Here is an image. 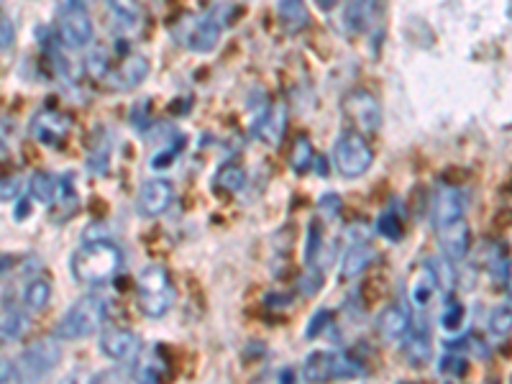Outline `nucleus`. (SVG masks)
<instances>
[{"label": "nucleus", "instance_id": "12", "mask_svg": "<svg viewBox=\"0 0 512 384\" xmlns=\"http://www.w3.org/2000/svg\"><path fill=\"white\" fill-rule=\"evenodd\" d=\"M466 208H469V192L461 190V187L443 185L438 187L436 198H433V226H446L451 221H459L466 216Z\"/></svg>", "mask_w": 512, "mask_h": 384}, {"label": "nucleus", "instance_id": "9", "mask_svg": "<svg viewBox=\"0 0 512 384\" xmlns=\"http://www.w3.org/2000/svg\"><path fill=\"white\" fill-rule=\"evenodd\" d=\"M341 108L364 134H374L382 126V108H379L377 98L369 90H351L344 103H341Z\"/></svg>", "mask_w": 512, "mask_h": 384}, {"label": "nucleus", "instance_id": "2", "mask_svg": "<svg viewBox=\"0 0 512 384\" xmlns=\"http://www.w3.org/2000/svg\"><path fill=\"white\" fill-rule=\"evenodd\" d=\"M105 320V300L98 295L80 297L67 313L57 320L54 326V338L57 341H80L100 331Z\"/></svg>", "mask_w": 512, "mask_h": 384}, {"label": "nucleus", "instance_id": "22", "mask_svg": "<svg viewBox=\"0 0 512 384\" xmlns=\"http://www.w3.org/2000/svg\"><path fill=\"white\" fill-rule=\"evenodd\" d=\"M49 297H52V285H49L44 277H31L24 285V292H21L24 308L29 310V313H39V310L47 308Z\"/></svg>", "mask_w": 512, "mask_h": 384}, {"label": "nucleus", "instance_id": "13", "mask_svg": "<svg viewBox=\"0 0 512 384\" xmlns=\"http://www.w3.org/2000/svg\"><path fill=\"white\" fill-rule=\"evenodd\" d=\"M402 351H405V359L410 361V367L415 369L425 367V364L433 359V338L428 318L413 320L408 336L402 338Z\"/></svg>", "mask_w": 512, "mask_h": 384}, {"label": "nucleus", "instance_id": "4", "mask_svg": "<svg viewBox=\"0 0 512 384\" xmlns=\"http://www.w3.org/2000/svg\"><path fill=\"white\" fill-rule=\"evenodd\" d=\"M331 162L338 175L346 180H356L369 172V167L374 164V152L361 134H344L333 144Z\"/></svg>", "mask_w": 512, "mask_h": 384}, {"label": "nucleus", "instance_id": "36", "mask_svg": "<svg viewBox=\"0 0 512 384\" xmlns=\"http://www.w3.org/2000/svg\"><path fill=\"white\" fill-rule=\"evenodd\" d=\"M320 287H323V274H320L318 269L308 272L303 280H300V292H303V295H315Z\"/></svg>", "mask_w": 512, "mask_h": 384}, {"label": "nucleus", "instance_id": "44", "mask_svg": "<svg viewBox=\"0 0 512 384\" xmlns=\"http://www.w3.org/2000/svg\"><path fill=\"white\" fill-rule=\"evenodd\" d=\"M70 3H75V6H88V3H93V0H70Z\"/></svg>", "mask_w": 512, "mask_h": 384}, {"label": "nucleus", "instance_id": "34", "mask_svg": "<svg viewBox=\"0 0 512 384\" xmlns=\"http://www.w3.org/2000/svg\"><path fill=\"white\" fill-rule=\"evenodd\" d=\"M57 203L64 205V208L70 210L75 208L77 203V192H75V180H72V175H64L62 180H59V195H57ZM54 203V205H57Z\"/></svg>", "mask_w": 512, "mask_h": 384}, {"label": "nucleus", "instance_id": "35", "mask_svg": "<svg viewBox=\"0 0 512 384\" xmlns=\"http://www.w3.org/2000/svg\"><path fill=\"white\" fill-rule=\"evenodd\" d=\"M331 310H318V313L313 315V318H310V323H308V328H305V336L308 338H315L318 336V333H323V328L328 326V323H331Z\"/></svg>", "mask_w": 512, "mask_h": 384}, {"label": "nucleus", "instance_id": "11", "mask_svg": "<svg viewBox=\"0 0 512 384\" xmlns=\"http://www.w3.org/2000/svg\"><path fill=\"white\" fill-rule=\"evenodd\" d=\"M100 351L118 364H134L141 354V341L126 328H105L100 333Z\"/></svg>", "mask_w": 512, "mask_h": 384}, {"label": "nucleus", "instance_id": "37", "mask_svg": "<svg viewBox=\"0 0 512 384\" xmlns=\"http://www.w3.org/2000/svg\"><path fill=\"white\" fill-rule=\"evenodd\" d=\"M315 251H320V226L318 223H310L308 228V249H305V262H313Z\"/></svg>", "mask_w": 512, "mask_h": 384}, {"label": "nucleus", "instance_id": "24", "mask_svg": "<svg viewBox=\"0 0 512 384\" xmlns=\"http://www.w3.org/2000/svg\"><path fill=\"white\" fill-rule=\"evenodd\" d=\"M29 195L41 205H54L59 195V180L47 175V172H36L29 180Z\"/></svg>", "mask_w": 512, "mask_h": 384}, {"label": "nucleus", "instance_id": "26", "mask_svg": "<svg viewBox=\"0 0 512 384\" xmlns=\"http://www.w3.org/2000/svg\"><path fill=\"white\" fill-rule=\"evenodd\" d=\"M111 13L118 29H136L141 24L139 0H111Z\"/></svg>", "mask_w": 512, "mask_h": 384}, {"label": "nucleus", "instance_id": "20", "mask_svg": "<svg viewBox=\"0 0 512 384\" xmlns=\"http://www.w3.org/2000/svg\"><path fill=\"white\" fill-rule=\"evenodd\" d=\"M377 0H346L344 26L349 34H364L374 18Z\"/></svg>", "mask_w": 512, "mask_h": 384}, {"label": "nucleus", "instance_id": "1", "mask_svg": "<svg viewBox=\"0 0 512 384\" xmlns=\"http://www.w3.org/2000/svg\"><path fill=\"white\" fill-rule=\"evenodd\" d=\"M123 267V251L116 241L95 239L85 241L70 256V272L80 285L100 287L111 282Z\"/></svg>", "mask_w": 512, "mask_h": 384}, {"label": "nucleus", "instance_id": "39", "mask_svg": "<svg viewBox=\"0 0 512 384\" xmlns=\"http://www.w3.org/2000/svg\"><path fill=\"white\" fill-rule=\"evenodd\" d=\"M3 200H16V180H3Z\"/></svg>", "mask_w": 512, "mask_h": 384}, {"label": "nucleus", "instance_id": "30", "mask_svg": "<svg viewBox=\"0 0 512 384\" xmlns=\"http://www.w3.org/2000/svg\"><path fill=\"white\" fill-rule=\"evenodd\" d=\"M428 264L433 267V272H436V280H438V287H441V292H451L456 287V272H454V264H451V259H428Z\"/></svg>", "mask_w": 512, "mask_h": 384}, {"label": "nucleus", "instance_id": "10", "mask_svg": "<svg viewBox=\"0 0 512 384\" xmlns=\"http://www.w3.org/2000/svg\"><path fill=\"white\" fill-rule=\"evenodd\" d=\"M172 200H175V187H172V182L162 180V177H154V180H146L141 185L139 195H136V210L144 218H159L162 213H167Z\"/></svg>", "mask_w": 512, "mask_h": 384}, {"label": "nucleus", "instance_id": "8", "mask_svg": "<svg viewBox=\"0 0 512 384\" xmlns=\"http://www.w3.org/2000/svg\"><path fill=\"white\" fill-rule=\"evenodd\" d=\"M59 39L67 49H82L93 41V21L88 16V6H75L67 3V8L59 16Z\"/></svg>", "mask_w": 512, "mask_h": 384}, {"label": "nucleus", "instance_id": "43", "mask_svg": "<svg viewBox=\"0 0 512 384\" xmlns=\"http://www.w3.org/2000/svg\"><path fill=\"white\" fill-rule=\"evenodd\" d=\"M507 292H510V303H512V264H510V277H507Z\"/></svg>", "mask_w": 512, "mask_h": 384}, {"label": "nucleus", "instance_id": "42", "mask_svg": "<svg viewBox=\"0 0 512 384\" xmlns=\"http://www.w3.org/2000/svg\"><path fill=\"white\" fill-rule=\"evenodd\" d=\"M26 208H29V203H26V200H21V203H18V208H16V218H18V221H21V218H24Z\"/></svg>", "mask_w": 512, "mask_h": 384}, {"label": "nucleus", "instance_id": "27", "mask_svg": "<svg viewBox=\"0 0 512 384\" xmlns=\"http://www.w3.org/2000/svg\"><path fill=\"white\" fill-rule=\"evenodd\" d=\"M213 185L218 187L221 192H228V195H233V192H239L241 187L246 185V172L239 167V164H221L216 172V180H213Z\"/></svg>", "mask_w": 512, "mask_h": 384}, {"label": "nucleus", "instance_id": "21", "mask_svg": "<svg viewBox=\"0 0 512 384\" xmlns=\"http://www.w3.org/2000/svg\"><path fill=\"white\" fill-rule=\"evenodd\" d=\"M438 290H441V287H438L436 272H433L431 264L425 262L423 267H420L418 277H415L413 287H410V300H413L415 308H428Z\"/></svg>", "mask_w": 512, "mask_h": 384}, {"label": "nucleus", "instance_id": "23", "mask_svg": "<svg viewBox=\"0 0 512 384\" xmlns=\"http://www.w3.org/2000/svg\"><path fill=\"white\" fill-rule=\"evenodd\" d=\"M277 16L287 31H300L308 26V6L305 0H280L277 3Z\"/></svg>", "mask_w": 512, "mask_h": 384}, {"label": "nucleus", "instance_id": "32", "mask_svg": "<svg viewBox=\"0 0 512 384\" xmlns=\"http://www.w3.org/2000/svg\"><path fill=\"white\" fill-rule=\"evenodd\" d=\"M464 315H466L464 305L456 303V300H448V303L443 305L441 328H443V331H448V333L459 331V328L464 326Z\"/></svg>", "mask_w": 512, "mask_h": 384}, {"label": "nucleus", "instance_id": "38", "mask_svg": "<svg viewBox=\"0 0 512 384\" xmlns=\"http://www.w3.org/2000/svg\"><path fill=\"white\" fill-rule=\"evenodd\" d=\"M0 26H3V44H0V47H3V52H8V49L13 47V39H16V36H13V24H11V18H8V13H3Z\"/></svg>", "mask_w": 512, "mask_h": 384}, {"label": "nucleus", "instance_id": "17", "mask_svg": "<svg viewBox=\"0 0 512 384\" xmlns=\"http://www.w3.org/2000/svg\"><path fill=\"white\" fill-rule=\"evenodd\" d=\"M413 320L415 318L410 315V310L405 308V305H387V308L377 315V331L384 341H402V338L408 336Z\"/></svg>", "mask_w": 512, "mask_h": 384}, {"label": "nucleus", "instance_id": "40", "mask_svg": "<svg viewBox=\"0 0 512 384\" xmlns=\"http://www.w3.org/2000/svg\"><path fill=\"white\" fill-rule=\"evenodd\" d=\"M320 205H323V208H331L333 213H336V210L341 208V200H338L336 195H326V198H323V203H320Z\"/></svg>", "mask_w": 512, "mask_h": 384}, {"label": "nucleus", "instance_id": "31", "mask_svg": "<svg viewBox=\"0 0 512 384\" xmlns=\"http://www.w3.org/2000/svg\"><path fill=\"white\" fill-rule=\"evenodd\" d=\"M512 331V308H507V305H502V308H495L492 310V315H489V333L495 338H507Z\"/></svg>", "mask_w": 512, "mask_h": 384}, {"label": "nucleus", "instance_id": "28", "mask_svg": "<svg viewBox=\"0 0 512 384\" xmlns=\"http://www.w3.org/2000/svg\"><path fill=\"white\" fill-rule=\"evenodd\" d=\"M315 157H318V154H315L313 149V141H310L308 136H297L295 146H292V159H290L292 169H295L297 175H305V172L315 164Z\"/></svg>", "mask_w": 512, "mask_h": 384}, {"label": "nucleus", "instance_id": "29", "mask_svg": "<svg viewBox=\"0 0 512 384\" xmlns=\"http://www.w3.org/2000/svg\"><path fill=\"white\" fill-rule=\"evenodd\" d=\"M377 233L382 236V239L397 244V241L402 239V216H397L392 208L384 210L382 216L377 218Z\"/></svg>", "mask_w": 512, "mask_h": 384}, {"label": "nucleus", "instance_id": "25", "mask_svg": "<svg viewBox=\"0 0 512 384\" xmlns=\"http://www.w3.org/2000/svg\"><path fill=\"white\" fill-rule=\"evenodd\" d=\"M26 328V315L24 310H18L16 305L3 303V320H0V333H3V344H8V341H16L21 333H24Z\"/></svg>", "mask_w": 512, "mask_h": 384}, {"label": "nucleus", "instance_id": "7", "mask_svg": "<svg viewBox=\"0 0 512 384\" xmlns=\"http://www.w3.org/2000/svg\"><path fill=\"white\" fill-rule=\"evenodd\" d=\"M364 374L361 364L341 351H313L303 364L305 382H331V379H349Z\"/></svg>", "mask_w": 512, "mask_h": 384}, {"label": "nucleus", "instance_id": "3", "mask_svg": "<svg viewBox=\"0 0 512 384\" xmlns=\"http://www.w3.org/2000/svg\"><path fill=\"white\" fill-rule=\"evenodd\" d=\"M136 303L146 318H164L175 305V287L169 272L159 264L146 267L136 280Z\"/></svg>", "mask_w": 512, "mask_h": 384}, {"label": "nucleus", "instance_id": "15", "mask_svg": "<svg viewBox=\"0 0 512 384\" xmlns=\"http://www.w3.org/2000/svg\"><path fill=\"white\" fill-rule=\"evenodd\" d=\"M436 233L443 256H448L451 262L464 259L469 254V249H472V231H469V223L464 218L446 223V226H438Z\"/></svg>", "mask_w": 512, "mask_h": 384}, {"label": "nucleus", "instance_id": "5", "mask_svg": "<svg viewBox=\"0 0 512 384\" xmlns=\"http://www.w3.org/2000/svg\"><path fill=\"white\" fill-rule=\"evenodd\" d=\"M62 359V351L52 338H41L36 344L26 346L13 361V382H34L47 377Z\"/></svg>", "mask_w": 512, "mask_h": 384}, {"label": "nucleus", "instance_id": "14", "mask_svg": "<svg viewBox=\"0 0 512 384\" xmlns=\"http://www.w3.org/2000/svg\"><path fill=\"white\" fill-rule=\"evenodd\" d=\"M72 121L59 111H41L31 121V136L44 146H59L70 134Z\"/></svg>", "mask_w": 512, "mask_h": 384}, {"label": "nucleus", "instance_id": "16", "mask_svg": "<svg viewBox=\"0 0 512 384\" xmlns=\"http://www.w3.org/2000/svg\"><path fill=\"white\" fill-rule=\"evenodd\" d=\"M146 75H149V59L141 57V54H128L118 67L108 70V85L113 90L126 93V90L139 88L141 82L146 80Z\"/></svg>", "mask_w": 512, "mask_h": 384}, {"label": "nucleus", "instance_id": "6", "mask_svg": "<svg viewBox=\"0 0 512 384\" xmlns=\"http://www.w3.org/2000/svg\"><path fill=\"white\" fill-rule=\"evenodd\" d=\"M223 31V21L216 13H208V16H187L182 18L175 29V39L180 41L182 47L190 49V52L208 54L218 47Z\"/></svg>", "mask_w": 512, "mask_h": 384}, {"label": "nucleus", "instance_id": "18", "mask_svg": "<svg viewBox=\"0 0 512 384\" xmlns=\"http://www.w3.org/2000/svg\"><path fill=\"white\" fill-rule=\"evenodd\" d=\"M285 128H287V108L282 103H277L256 118L254 134L256 139L264 141V144L277 146L282 141V136H285Z\"/></svg>", "mask_w": 512, "mask_h": 384}, {"label": "nucleus", "instance_id": "33", "mask_svg": "<svg viewBox=\"0 0 512 384\" xmlns=\"http://www.w3.org/2000/svg\"><path fill=\"white\" fill-rule=\"evenodd\" d=\"M438 372L443 377H461V374H466V359L461 354H446L438 364Z\"/></svg>", "mask_w": 512, "mask_h": 384}, {"label": "nucleus", "instance_id": "41", "mask_svg": "<svg viewBox=\"0 0 512 384\" xmlns=\"http://www.w3.org/2000/svg\"><path fill=\"white\" fill-rule=\"evenodd\" d=\"M315 172H320V177L328 175V164H326V157H315Z\"/></svg>", "mask_w": 512, "mask_h": 384}, {"label": "nucleus", "instance_id": "19", "mask_svg": "<svg viewBox=\"0 0 512 384\" xmlns=\"http://www.w3.org/2000/svg\"><path fill=\"white\" fill-rule=\"evenodd\" d=\"M377 259V251L372 249L369 244H354L351 249H346V254L341 256V277L344 280H354L359 274L367 272L372 267V262Z\"/></svg>", "mask_w": 512, "mask_h": 384}]
</instances>
